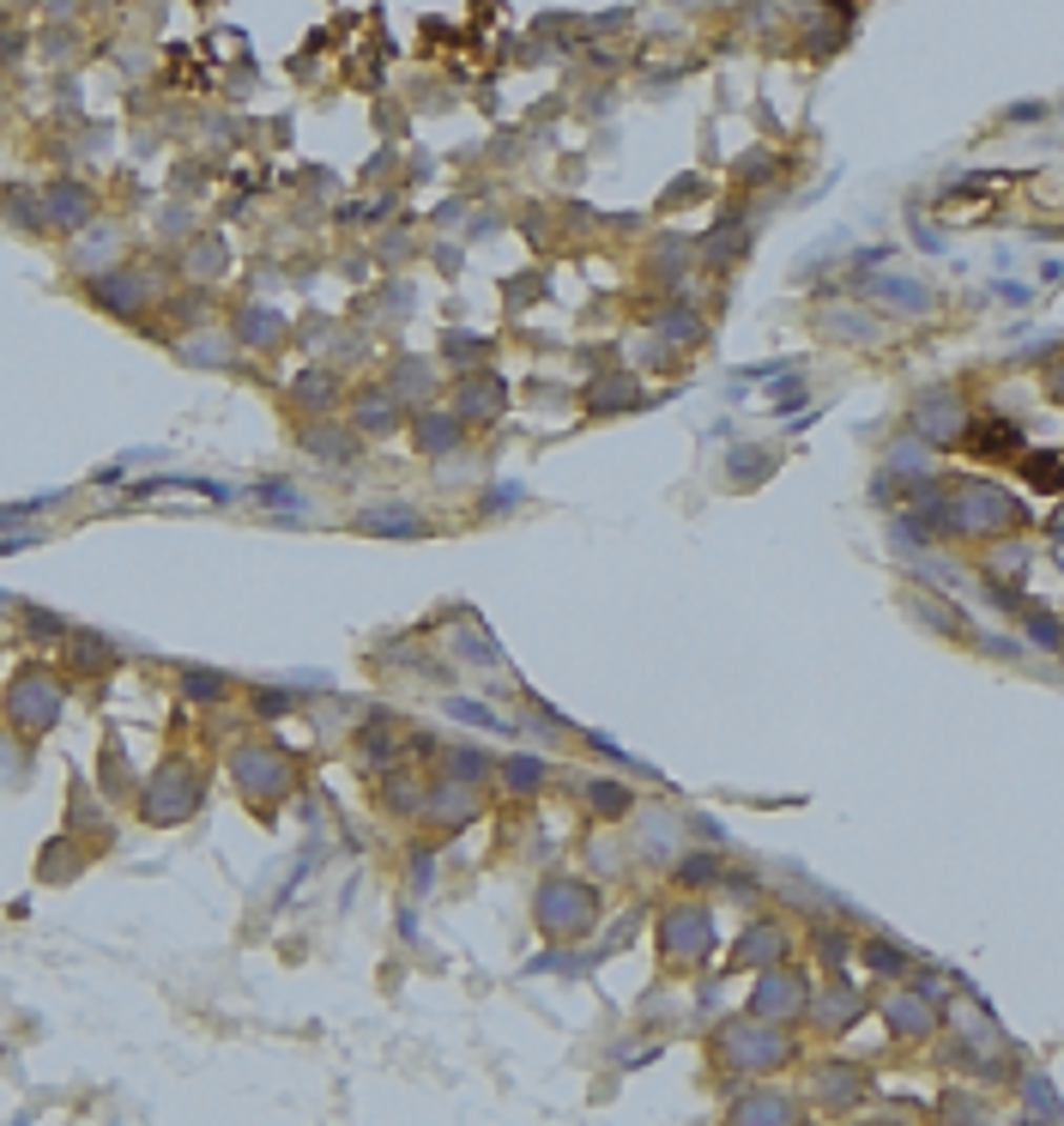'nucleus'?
I'll list each match as a JSON object with an SVG mask.
<instances>
[{
	"mask_svg": "<svg viewBox=\"0 0 1064 1126\" xmlns=\"http://www.w3.org/2000/svg\"><path fill=\"white\" fill-rule=\"evenodd\" d=\"M13 715H19L30 733H43L48 721L61 715V685L43 679V672H24L19 685H13Z\"/></svg>",
	"mask_w": 1064,
	"mask_h": 1126,
	"instance_id": "f257e3e1",
	"label": "nucleus"
},
{
	"mask_svg": "<svg viewBox=\"0 0 1064 1126\" xmlns=\"http://www.w3.org/2000/svg\"><path fill=\"white\" fill-rule=\"evenodd\" d=\"M732 1126H798V1108L786 1097H774V1090H762V1097H750L738 1114H732Z\"/></svg>",
	"mask_w": 1064,
	"mask_h": 1126,
	"instance_id": "f03ea898",
	"label": "nucleus"
},
{
	"mask_svg": "<svg viewBox=\"0 0 1064 1126\" xmlns=\"http://www.w3.org/2000/svg\"><path fill=\"white\" fill-rule=\"evenodd\" d=\"M798 993H793V976H780V981H762V993H756V1011H793Z\"/></svg>",
	"mask_w": 1064,
	"mask_h": 1126,
	"instance_id": "7ed1b4c3",
	"label": "nucleus"
},
{
	"mask_svg": "<svg viewBox=\"0 0 1064 1126\" xmlns=\"http://www.w3.org/2000/svg\"><path fill=\"white\" fill-rule=\"evenodd\" d=\"M30 539H37L30 527H19V534H6V527H0V551H19V545H30Z\"/></svg>",
	"mask_w": 1064,
	"mask_h": 1126,
	"instance_id": "20e7f679",
	"label": "nucleus"
}]
</instances>
